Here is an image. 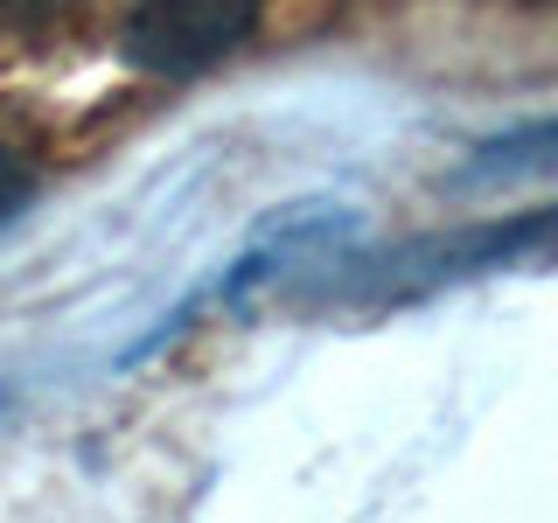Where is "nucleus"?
I'll use <instances>...</instances> for the list:
<instances>
[{"mask_svg":"<svg viewBox=\"0 0 558 523\" xmlns=\"http://www.w3.org/2000/svg\"><path fill=\"white\" fill-rule=\"evenodd\" d=\"M258 0H133L126 8V57L154 77H196V70L223 63L252 35Z\"/></svg>","mask_w":558,"mask_h":523,"instance_id":"obj_1","label":"nucleus"},{"mask_svg":"<svg viewBox=\"0 0 558 523\" xmlns=\"http://www.w3.org/2000/svg\"><path fill=\"white\" fill-rule=\"evenodd\" d=\"M28 196H35V168H28V154H14L8 139H0V223H8Z\"/></svg>","mask_w":558,"mask_h":523,"instance_id":"obj_2","label":"nucleus"},{"mask_svg":"<svg viewBox=\"0 0 558 523\" xmlns=\"http://www.w3.org/2000/svg\"><path fill=\"white\" fill-rule=\"evenodd\" d=\"M57 8H70V0H0V14H14V22H43Z\"/></svg>","mask_w":558,"mask_h":523,"instance_id":"obj_3","label":"nucleus"}]
</instances>
